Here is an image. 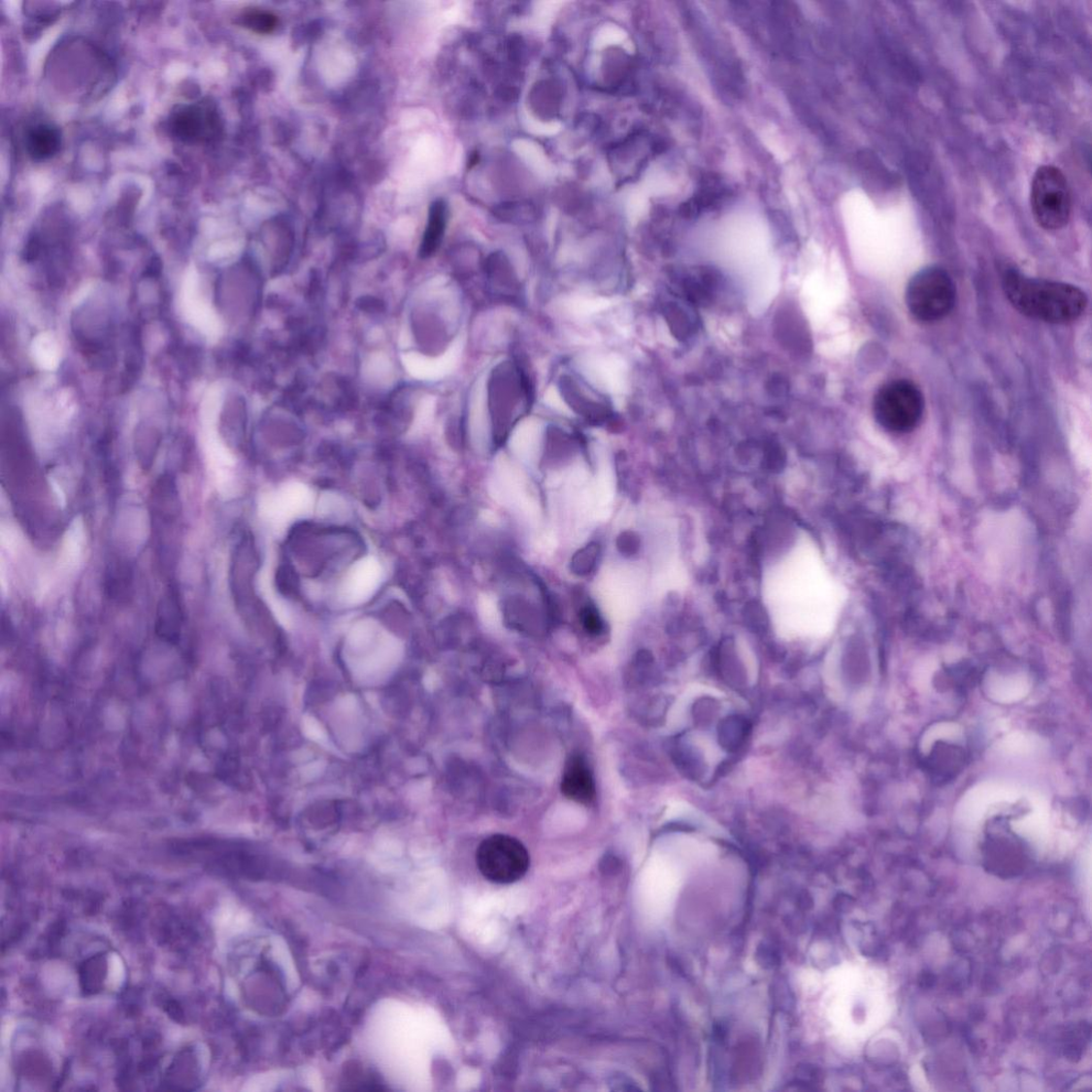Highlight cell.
<instances>
[{
    "mask_svg": "<svg viewBox=\"0 0 1092 1092\" xmlns=\"http://www.w3.org/2000/svg\"><path fill=\"white\" fill-rule=\"evenodd\" d=\"M1004 289L1011 305L1024 315L1051 323H1068L1082 316L1087 298L1079 288L1053 281L1009 272Z\"/></svg>",
    "mask_w": 1092,
    "mask_h": 1092,
    "instance_id": "6da1fadb",
    "label": "cell"
},
{
    "mask_svg": "<svg viewBox=\"0 0 1092 1092\" xmlns=\"http://www.w3.org/2000/svg\"><path fill=\"white\" fill-rule=\"evenodd\" d=\"M683 18L713 86L724 99H740L744 94L745 79L737 56L699 10L685 9Z\"/></svg>",
    "mask_w": 1092,
    "mask_h": 1092,
    "instance_id": "7a4b0ae2",
    "label": "cell"
},
{
    "mask_svg": "<svg viewBox=\"0 0 1092 1092\" xmlns=\"http://www.w3.org/2000/svg\"><path fill=\"white\" fill-rule=\"evenodd\" d=\"M1031 207L1042 229H1063L1072 217L1073 198L1063 171L1053 166L1038 169L1032 181Z\"/></svg>",
    "mask_w": 1092,
    "mask_h": 1092,
    "instance_id": "3957f363",
    "label": "cell"
},
{
    "mask_svg": "<svg viewBox=\"0 0 1092 1092\" xmlns=\"http://www.w3.org/2000/svg\"><path fill=\"white\" fill-rule=\"evenodd\" d=\"M956 288L953 280L943 268L928 267L917 273L908 284L907 307L912 316L922 322L944 318L953 310Z\"/></svg>",
    "mask_w": 1092,
    "mask_h": 1092,
    "instance_id": "277c9868",
    "label": "cell"
},
{
    "mask_svg": "<svg viewBox=\"0 0 1092 1092\" xmlns=\"http://www.w3.org/2000/svg\"><path fill=\"white\" fill-rule=\"evenodd\" d=\"M924 413L923 394L914 383L895 381L883 385L874 400L878 423L893 434H907L918 424Z\"/></svg>",
    "mask_w": 1092,
    "mask_h": 1092,
    "instance_id": "5b68a950",
    "label": "cell"
},
{
    "mask_svg": "<svg viewBox=\"0 0 1092 1092\" xmlns=\"http://www.w3.org/2000/svg\"><path fill=\"white\" fill-rule=\"evenodd\" d=\"M476 861L483 877L497 884H511L522 879L531 865V857L522 842L505 835H495L482 841Z\"/></svg>",
    "mask_w": 1092,
    "mask_h": 1092,
    "instance_id": "8992f818",
    "label": "cell"
},
{
    "mask_svg": "<svg viewBox=\"0 0 1092 1092\" xmlns=\"http://www.w3.org/2000/svg\"><path fill=\"white\" fill-rule=\"evenodd\" d=\"M168 127L173 138L189 146L212 144L222 133L221 117L208 102L177 107L170 115Z\"/></svg>",
    "mask_w": 1092,
    "mask_h": 1092,
    "instance_id": "52a82bcc",
    "label": "cell"
},
{
    "mask_svg": "<svg viewBox=\"0 0 1092 1092\" xmlns=\"http://www.w3.org/2000/svg\"><path fill=\"white\" fill-rule=\"evenodd\" d=\"M314 507V495L309 486L298 481L286 482L275 490L265 492L259 511L265 522L275 528H283L308 516Z\"/></svg>",
    "mask_w": 1092,
    "mask_h": 1092,
    "instance_id": "ba28073f",
    "label": "cell"
},
{
    "mask_svg": "<svg viewBox=\"0 0 1092 1092\" xmlns=\"http://www.w3.org/2000/svg\"><path fill=\"white\" fill-rule=\"evenodd\" d=\"M383 578V568L376 557L366 556L356 561L342 583L341 600L348 607H359L375 596Z\"/></svg>",
    "mask_w": 1092,
    "mask_h": 1092,
    "instance_id": "9c48e42d",
    "label": "cell"
},
{
    "mask_svg": "<svg viewBox=\"0 0 1092 1092\" xmlns=\"http://www.w3.org/2000/svg\"><path fill=\"white\" fill-rule=\"evenodd\" d=\"M561 792L572 802L589 806L597 797V786L585 756L575 753L568 759L561 779Z\"/></svg>",
    "mask_w": 1092,
    "mask_h": 1092,
    "instance_id": "30bf717a",
    "label": "cell"
},
{
    "mask_svg": "<svg viewBox=\"0 0 1092 1092\" xmlns=\"http://www.w3.org/2000/svg\"><path fill=\"white\" fill-rule=\"evenodd\" d=\"M183 619L180 592L171 586L161 598L157 608L155 630L162 640L176 643L180 640Z\"/></svg>",
    "mask_w": 1092,
    "mask_h": 1092,
    "instance_id": "8fae6325",
    "label": "cell"
},
{
    "mask_svg": "<svg viewBox=\"0 0 1092 1092\" xmlns=\"http://www.w3.org/2000/svg\"><path fill=\"white\" fill-rule=\"evenodd\" d=\"M62 146L60 129L50 123H37L27 128L26 152L32 160L45 161L56 156Z\"/></svg>",
    "mask_w": 1092,
    "mask_h": 1092,
    "instance_id": "7c38bea8",
    "label": "cell"
},
{
    "mask_svg": "<svg viewBox=\"0 0 1092 1092\" xmlns=\"http://www.w3.org/2000/svg\"><path fill=\"white\" fill-rule=\"evenodd\" d=\"M152 513L160 522L175 523L181 513L180 497L175 479L166 474L156 481L150 495Z\"/></svg>",
    "mask_w": 1092,
    "mask_h": 1092,
    "instance_id": "4fadbf2b",
    "label": "cell"
},
{
    "mask_svg": "<svg viewBox=\"0 0 1092 1092\" xmlns=\"http://www.w3.org/2000/svg\"><path fill=\"white\" fill-rule=\"evenodd\" d=\"M200 1068L193 1048L182 1050L170 1065L165 1085L171 1090H192L199 1084Z\"/></svg>",
    "mask_w": 1092,
    "mask_h": 1092,
    "instance_id": "5bb4252c",
    "label": "cell"
},
{
    "mask_svg": "<svg viewBox=\"0 0 1092 1092\" xmlns=\"http://www.w3.org/2000/svg\"><path fill=\"white\" fill-rule=\"evenodd\" d=\"M730 196V189L719 178H703L694 196L683 204L685 215H695L703 211L716 208Z\"/></svg>",
    "mask_w": 1092,
    "mask_h": 1092,
    "instance_id": "9a60e30c",
    "label": "cell"
},
{
    "mask_svg": "<svg viewBox=\"0 0 1092 1092\" xmlns=\"http://www.w3.org/2000/svg\"><path fill=\"white\" fill-rule=\"evenodd\" d=\"M108 975L105 954H96L84 960L80 967V983L84 996L91 997L104 989Z\"/></svg>",
    "mask_w": 1092,
    "mask_h": 1092,
    "instance_id": "2e32d148",
    "label": "cell"
},
{
    "mask_svg": "<svg viewBox=\"0 0 1092 1092\" xmlns=\"http://www.w3.org/2000/svg\"><path fill=\"white\" fill-rule=\"evenodd\" d=\"M447 221V207L445 201L437 200L431 204L427 229L423 243L420 247V255L423 257L434 253L446 232Z\"/></svg>",
    "mask_w": 1092,
    "mask_h": 1092,
    "instance_id": "e0dca14e",
    "label": "cell"
},
{
    "mask_svg": "<svg viewBox=\"0 0 1092 1092\" xmlns=\"http://www.w3.org/2000/svg\"><path fill=\"white\" fill-rule=\"evenodd\" d=\"M131 570L122 562H114L106 571L105 588L108 597L114 600L125 598L131 589Z\"/></svg>",
    "mask_w": 1092,
    "mask_h": 1092,
    "instance_id": "ac0fdd59",
    "label": "cell"
},
{
    "mask_svg": "<svg viewBox=\"0 0 1092 1092\" xmlns=\"http://www.w3.org/2000/svg\"><path fill=\"white\" fill-rule=\"evenodd\" d=\"M243 27L255 32L258 35H269L275 31L278 26V17L269 13V11L261 9H251L245 11L238 20Z\"/></svg>",
    "mask_w": 1092,
    "mask_h": 1092,
    "instance_id": "d6986e66",
    "label": "cell"
},
{
    "mask_svg": "<svg viewBox=\"0 0 1092 1092\" xmlns=\"http://www.w3.org/2000/svg\"><path fill=\"white\" fill-rule=\"evenodd\" d=\"M318 512L322 516L334 518V520H343L349 514V508L343 497L327 492L321 496Z\"/></svg>",
    "mask_w": 1092,
    "mask_h": 1092,
    "instance_id": "ffe728a7",
    "label": "cell"
},
{
    "mask_svg": "<svg viewBox=\"0 0 1092 1092\" xmlns=\"http://www.w3.org/2000/svg\"><path fill=\"white\" fill-rule=\"evenodd\" d=\"M600 554V546L597 544H591L585 548H582L572 560V570L579 576L588 575L591 570L596 566Z\"/></svg>",
    "mask_w": 1092,
    "mask_h": 1092,
    "instance_id": "44dd1931",
    "label": "cell"
},
{
    "mask_svg": "<svg viewBox=\"0 0 1092 1092\" xmlns=\"http://www.w3.org/2000/svg\"><path fill=\"white\" fill-rule=\"evenodd\" d=\"M581 618L585 629L594 635L600 634L604 629V624L596 610L588 608L581 613Z\"/></svg>",
    "mask_w": 1092,
    "mask_h": 1092,
    "instance_id": "7402d4cb",
    "label": "cell"
},
{
    "mask_svg": "<svg viewBox=\"0 0 1092 1092\" xmlns=\"http://www.w3.org/2000/svg\"><path fill=\"white\" fill-rule=\"evenodd\" d=\"M165 1010L172 1020H175L176 1022L181 1024L186 1022L185 1013H183L182 1008L180 1007V1004L177 1001L169 1000L165 1004Z\"/></svg>",
    "mask_w": 1092,
    "mask_h": 1092,
    "instance_id": "603a6c76",
    "label": "cell"
}]
</instances>
